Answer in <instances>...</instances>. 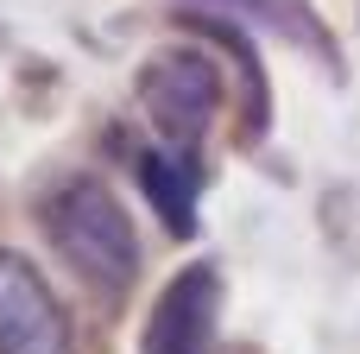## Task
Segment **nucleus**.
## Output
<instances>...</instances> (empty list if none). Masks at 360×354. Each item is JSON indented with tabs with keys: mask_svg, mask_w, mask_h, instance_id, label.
Wrapping results in <instances>:
<instances>
[{
	"mask_svg": "<svg viewBox=\"0 0 360 354\" xmlns=\"http://www.w3.org/2000/svg\"><path fill=\"white\" fill-rule=\"evenodd\" d=\"M38 228H44L51 253L70 272H82L95 291L114 298V291L133 285V272H139V234H133L127 203L101 177H63L57 190H44Z\"/></svg>",
	"mask_w": 360,
	"mask_h": 354,
	"instance_id": "obj_1",
	"label": "nucleus"
},
{
	"mask_svg": "<svg viewBox=\"0 0 360 354\" xmlns=\"http://www.w3.org/2000/svg\"><path fill=\"white\" fill-rule=\"evenodd\" d=\"M0 354H76L57 291L13 247H0Z\"/></svg>",
	"mask_w": 360,
	"mask_h": 354,
	"instance_id": "obj_3",
	"label": "nucleus"
},
{
	"mask_svg": "<svg viewBox=\"0 0 360 354\" xmlns=\"http://www.w3.org/2000/svg\"><path fill=\"white\" fill-rule=\"evenodd\" d=\"M215 310H221L215 266H190L152 304L146 336H139V354H215Z\"/></svg>",
	"mask_w": 360,
	"mask_h": 354,
	"instance_id": "obj_4",
	"label": "nucleus"
},
{
	"mask_svg": "<svg viewBox=\"0 0 360 354\" xmlns=\"http://www.w3.org/2000/svg\"><path fill=\"white\" fill-rule=\"evenodd\" d=\"M139 184L152 196V209L165 215L171 234L196 228V177H190V152L165 146V152H139Z\"/></svg>",
	"mask_w": 360,
	"mask_h": 354,
	"instance_id": "obj_5",
	"label": "nucleus"
},
{
	"mask_svg": "<svg viewBox=\"0 0 360 354\" xmlns=\"http://www.w3.org/2000/svg\"><path fill=\"white\" fill-rule=\"evenodd\" d=\"M139 101H146L152 127L165 133V146L190 152V146L202 139L215 101H221V76H215V63L196 57V51H165V57L146 63V76H139Z\"/></svg>",
	"mask_w": 360,
	"mask_h": 354,
	"instance_id": "obj_2",
	"label": "nucleus"
}]
</instances>
